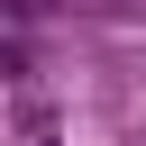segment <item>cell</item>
<instances>
[{
  "label": "cell",
  "mask_w": 146,
  "mask_h": 146,
  "mask_svg": "<svg viewBox=\"0 0 146 146\" xmlns=\"http://www.w3.org/2000/svg\"><path fill=\"white\" fill-rule=\"evenodd\" d=\"M36 146H55V137H36Z\"/></svg>",
  "instance_id": "cell-1"
}]
</instances>
